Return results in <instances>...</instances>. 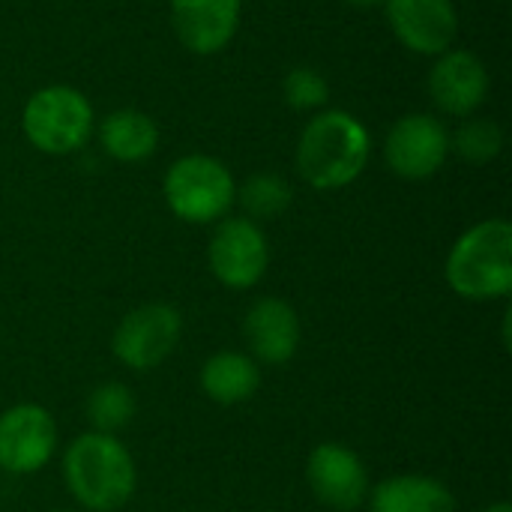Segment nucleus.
<instances>
[{"label":"nucleus","mask_w":512,"mask_h":512,"mask_svg":"<svg viewBox=\"0 0 512 512\" xmlns=\"http://www.w3.org/2000/svg\"><path fill=\"white\" fill-rule=\"evenodd\" d=\"M447 282L465 300H495L512 291V225L486 219L468 228L447 255Z\"/></svg>","instance_id":"obj_3"},{"label":"nucleus","mask_w":512,"mask_h":512,"mask_svg":"<svg viewBox=\"0 0 512 512\" xmlns=\"http://www.w3.org/2000/svg\"><path fill=\"white\" fill-rule=\"evenodd\" d=\"M57 447L54 417L39 405H15L0 414V468L33 474L45 468Z\"/></svg>","instance_id":"obj_10"},{"label":"nucleus","mask_w":512,"mask_h":512,"mask_svg":"<svg viewBox=\"0 0 512 512\" xmlns=\"http://www.w3.org/2000/svg\"><path fill=\"white\" fill-rule=\"evenodd\" d=\"M489 69L465 48H450L435 57L429 69V96L438 111L450 117H471L489 99Z\"/></svg>","instance_id":"obj_11"},{"label":"nucleus","mask_w":512,"mask_h":512,"mask_svg":"<svg viewBox=\"0 0 512 512\" xmlns=\"http://www.w3.org/2000/svg\"><path fill=\"white\" fill-rule=\"evenodd\" d=\"M372 512H456V498L432 477L405 474L372 492Z\"/></svg>","instance_id":"obj_16"},{"label":"nucleus","mask_w":512,"mask_h":512,"mask_svg":"<svg viewBox=\"0 0 512 512\" xmlns=\"http://www.w3.org/2000/svg\"><path fill=\"white\" fill-rule=\"evenodd\" d=\"M180 330H183V321L174 306L150 303V306L129 312L120 321L111 348L123 366H129L135 372H147V369L159 366L174 351Z\"/></svg>","instance_id":"obj_8"},{"label":"nucleus","mask_w":512,"mask_h":512,"mask_svg":"<svg viewBox=\"0 0 512 512\" xmlns=\"http://www.w3.org/2000/svg\"><path fill=\"white\" fill-rule=\"evenodd\" d=\"M63 477L72 498L93 512L120 510L135 492V462L129 450L102 432L75 438L63 456Z\"/></svg>","instance_id":"obj_2"},{"label":"nucleus","mask_w":512,"mask_h":512,"mask_svg":"<svg viewBox=\"0 0 512 512\" xmlns=\"http://www.w3.org/2000/svg\"><path fill=\"white\" fill-rule=\"evenodd\" d=\"M450 150H456L471 165H486L504 150V129L489 117H471L450 135Z\"/></svg>","instance_id":"obj_19"},{"label":"nucleus","mask_w":512,"mask_h":512,"mask_svg":"<svg viewBox=\"0 0 512 512\" xmlns=\"http://www.w3.org/2000/svg\"><path fill=\"white\" fill-rule=\"evenodd\" d=\"M210 270L228 288H252L261 282L270 264V246L264 231L246 219H222L210 237Z\"/></svg>","instance_id":"obj_7"},{"label":"nucleus","mask_w":512,"mask_h":512,"mask_svg":"<svg viewBox=\"0 0 512 512\" xmlns=\"http://www.w3.org/2000/svg\"><path fill=\"white\" fill-rule=\"evenodd\" d=\"M243 333H246L252 354L264 363H273V366L288 363L300 345L297 312L285 300H276V297L258 300L249 309V315L243 321Z\"/></svg>","instance_id":"obj_14"},{"label":"nucleus","mask_w":512,"mask_h":512,"mask_svg":"<svg viewBox=\"0 0 512 512\" xmlns=\"http://www.w3.org/2000/svg\"><path fill=\"white\" fill-rule=\"evenodd\" d=\"M261 372L246 354L222 351L213 354L201 369V390L219 405H240L258 393Z\"/></svg>","instance_id":"obj_17"},{"label":"nucleus","mask_w":512,"mask_h":512,"mask_svg":"<svg viewBox=\"0 0 512 512\" xmlns=\"http://www.w3.org/2000/svg\"><path fill=\"white\" fill-rule=\"evenodd\" d=\"M483 512H512V507L507 501H501V504H492V507H486Z\"/></svg>","instance_id":"obj_23"},{"label":"nucleus","mask_w":512,"mask_h":512,"mask_svg":"<svg viewBox=\"0 0 512 512\" xmlns=\"http://www.w3.org/2000/svg\"><path fill=\"white\" fill-rule=\"evenodd\" d=\"M135 414V399L123 384H102L87 399V420L96 432L111 435L123 429Z\"/></svg>","instance_id":"obj_20"},{"label":"nucleus","mask_w":512,"mask_h":512,"mask_svg":"<svg viewBox=\"0 0 512 512\" xmlns=\"http://www.w3.org/2000/svg\"><path fill=\"white\" fill-rule=\"evenodd\" d=\"M162 192L168 210L177 219L207 225L231 210L237 198V183L222 159L207 153H189L171 162L162 180Z\"/></svg>","instance_id":"obj_5"},{"label":"nucleus","mask_w":512,"mask_h":512,"mask_svg":"<svg viewBox=\"0 0 512 512\" xmlns=\"http://www.w3.org/2000/svg\"><path fill=\"white\" fill-rule=\"evenodd\" d=\"M282 96L294 111H318L330 99L327 78L312 66H294L282 81Z\"/></svg>","instance_id":"obj_21"},{"label":"nucleus","mask_w":512,"mask_h":512,"mask_svg":"<svg viewBox=\"0 0 512 512\" xmlns=\"http://www.w3.org/2000/svg\"><path fill=\"white\" fill-rule=\"evenodd\" d=\"M291 183L282 174H252L243 186H237V198L246 210V219H276L291 207Z\"/></svg>","instance_id":"obj_18"},{"label":"nucleus","mask_w":512,"mask_h":512,"mask_svg":"<svg viewBox=\"0 0 512 512\" xmlns=\"http://www.w3.org/2000/svg\"><path fill=\"white\" fill-rule=\"evenodd\" d=\"M168 6L177 42L198 57L225 51L243 12V0H168Z\"/></svg>","instance_id":"obj_12"},{"label":"nucleus","mask_w":512,"mask_h":512,"mask_svg":"<svg viewBox=\"0 0 512 512\" xmlns=\"http://www.w3.org/2000/svg\"><path fill=\"white\" fill-rule=\"evenodd\" d=\"M96 129L90 99L72 84L39 87L21 111L24 138L48 156H69L81 150Z\"/></svg>","instance_id":"obj_4"},{"label":"nucleus","mask_w":512,"mask_h":512,"mask_svg":"<svg viewBox=\"0 0 512 512\" xmlns=\"http://www.w3.org/2000/svg\"><path fill=\"white\" fill-rule=\"evenodd\" d=\"M450 132L435 114H405L384 138V162L402 180H426L444 168Z\"/></svg>","instance_id":"obj_6"},{"label":"nucleus","mask_w":512,"mask_h":512,"mask_svg":"<svg viewBox=\"0 0 512 512\" xmlns=\"http://www.w3.org/2000/svg\"><path fill=\"white\" fill-rule=\"evenodd\" d=\"M372 135L360 117L351 111H321L315 114L297 141V171L300 177L321 192H336L351 186L369 165Z\"/></svg>","instance_id":"obj_1"},{"label":"nucleus","mask_w":512,"mask_h":512,"mask_svg":"<svg viewBox=\"0 0 512 512\" xmlns=\"http://www.w3.org/2000/svg\"><path fill=\"white\" fill-rule=\"evenodd\" d=\"M306 477L312 495L336 512H354L369 495V477L357 453L339 444H321L312 450Z\"/></svg>","instance_id":"obj_13"},{"label":"nucleus","mask_w":512,"mask_h":512,"mask_svg":"<svg viewBox=\"0 0 512 512\" xmlns=\"http://www.w3.org/2000/svg\"><path fill=\"white\" fill-rule=\"evenodd\" d=\"M102 150L114 162H144L156 153L159 147V126L150 114L138 108H117L111 111L99 126H96Z\"/></svg>","instance_id":"obj_15"},{"label":"nucleus","mask_w":512,"mask_h":512,"mask_svg":"<svg viewBox=\"0 0 512 512\" xmlns=\"http://www.w3.org/2000/svg\"><path fill=\"white\" fill-rule=\"evenodd\" d=\"M348 6H357V9H375V6H384V0H345Z\"/></svg>","instance_id":"obj_22"},{"label":"nucleus","mask_w":512,"mask_h":512,"mask_svg":"<svg viewBox=\"0 0 512 512\" xmlns=\"http://www.w3.org/2000/svg\"><path fill=\"white\" fill-rule=\"evenodd\" d=\"M393 36L414 54L438 57L459 36V12L453 0H384Z\"/></svg>","instance_id":"obj_9"}]
</instances>
